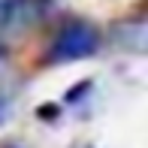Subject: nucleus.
<instances>
[{"label":"nucleus","instance_id":"nucleus-1","mask_svg":"<svg viewBox=\"0 0 148 148\" xmlns=\"http://www.w3.org/2000/svg\"><path fill=\"white\" fill-rule=\"evenodd\" d=\"M97 49V30L85 21H73L58 33L55 45H51V58L55 60H82L94 55Z\"/></svg>","mask_w":148,"mask_h":148},{"label":"nucleus","instance_id":"nucleus-2","mask_svg":"<svg viewBox=\"0 0 148 148\" xmlns=\"http://www.w3.org/2000/svg\"><path fill=\"white\" fill-rule=\"evenodd\" d=\"M33 0H0V27H24L36 18Z\"/></svg>","mask_w":148,"mask_h":148}]
</instances>
